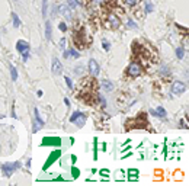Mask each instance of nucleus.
I'll return each instance as SVG.
<instances>
[{
  "label": "nucleus",
  "instance_id": "obj_11",
  "mask_svg": "<svg viewBox=\"0 0 189 186\" xmlns=\"http://www.w3.org/2000/svg\"><path fill=\"white\" fill-rule=\"evenodd\" d=\"M16 50H18L19 53L26 51V50H29V44H28L26 41H23V39H19V41L16 42Z\"/></svg>",
  "mask_w": 189,
  "mask_h": 186
},
{
  "label": "nucleus",
  "instance_id": "obj_17",
  "mask_svg": "<svg viewBox=\"0 0 189 186\" xmlns=\"http://www.w3.org/2000/svg\"><path fill=\"white\" fill-rule=\"evenodd\" d=\"M70 173H72V177H73V179H77V177L80 176V169L76 167V166H73L72 169H70Z\"/></svg>",
  "mask_w": 189,
  "mask_h": 186
},
{
  "label": "nucleus",
  "instance_id": "obj_26",
  "mask_svg": "<svg viewBox=\"0 0 189 186\" xmlns=\"http://www.w3.org/2000/svg\"><path fill=\"white\" fill-rule=\"evenodd\" d=\"M144 9H146V12H147V13H150V12H153V9H154V7H153V5H151L150 2H146Z\"/></svg>",
  "mask_w": 189,
  "mask_h": 186
},
{
  "label": "nucleus",
  "instance_id": "obj_37",
  "mask_svg": "<svg viewBox=\"0 0 189 186\" xmlns=\"http://www.w3.org/2000/svg\"><path fill=\"white\" fill-rule=\"evenodd\" d=\"M180 125H182L183 128H188V125H186V121H185V119H182V121H180Z\"/></svg>",
  "mask_w": 189,
  "mask_h": 186
},
{
  "label": "nucleus",
  "instance_id": "obj_21",
  "mask_svg": "<svg viewBox=\"0 0 189 186\" xmlns=\"http://www.w3.org/2000/svg\"><path fill=\"white\" fill-rule=\"evenodd\" d=\"M47 12H48V2L47 0H42V16H47Z\"/></svg>",
  "mask_w": 189,
  "mask_h": 186
},
{
  "label": "nucleus",
  "instance_id": "obj_28",
  "mask_svg": "<svg viewBox=\"0 0 189 186\" xmlns=\"http://www.w3.org/2000/svg\"><path fill=\"white\" fill-rule=\"evenodd\" d=\"M106 2H108V0H92V3L96 5V6H102V5H105Z\"/></svg>",
  "mask_w": 189,
  "mask_h": 186
},
{
  "label": "nucleus",
  "instance_id": "obj_23",
  "mask_svg": "<svg viewBox=\"0 0 189 186\" xmlns=\"http://www.w3.org/2000/svg\"><path fill=\"white\" fill-rule=\"evenodd\" d=\"M160 73H161L163 76H169V74H170V68H169L167 65H163L161 70H160Z\"/></svg>",
  "mask_w": 189,
  "mask_h": 186
},
{
  "label": "nucleus",
  "instance_id": "obj_6",
  "mask_svg": "<svg viewBox=\"0 0 189 186\" xmlns=\"http://www.w3.org/2000/svg\"><path fill=\"white\" fill-rule=\"evenodd\" d=\"M108 22H109V28H112V29H118L119 28V25H121V20H119V18H118L115 13H109L108 15Z\"/></svg>",
  "mask_w": 189,
  "mask_h": 186
},
{
  "label": "nucleus",
  "instance_id": "obj_15",
  "mask_svg": "<svg viewBox=\"0 0 189 186\" xmlns=\"http://www.w3.org/2000/svg\"><path fill=\"white\" fill-rule=\"evenodd\" d=\"M102 89H103L105 92H112V90H113V84H112L111 82H108V80H103V82H102Z\"/></svg>",
  "mask_w": 189,
  "mask_h": 186
},
{
  "label": "nucleus",
  "instance_id": "obj_7",
  "mask_svg": "<svg viewBox=\"0 0 189 186\" xmlns=\"http://www.w3.org/2000/svg\"><path fill=\"white\" fill-rule=\"evenodd\" d=\"M185 89H186V86H185L183 82H173V84H172V93L173 95H182V93L185 92Z\"/></svg>",
  "mask_w": 189,
  "mask_h": 186
},
{
  "label": "nucleus",
  "instance_id": "obj_25",
  "mask_svg": "<svg viewBox=\"0 0 189 186\" xmlns=\"http://www.w3.org/2000/svg\"><path fill=\"white\" fill-rule=\"evenodd\" d=\"M99 175H101L103 179H106V177H109V170H108V169H101V170H99Z\"/></svg>",
  "mask_w": 189,
  "mask_h": 186
},
{
  "label": "nucleus",
  "instance_id": "obj_32",
  "mask_svg": "<svg viewBox=\"0 0 189 186\" xmlns=\"http://www.w3.org/2000/svg\"><path fill=\"white\" fill-rule=\"evenodd\" d=\"M58 29L64 32V31H67V25H65L64 22H61V23H58Z\"/></svg>",
  "mask_w": 189,
  "mask_h": 186
},
{
  "label": "nucleus",
  "instance_id": "obj_41",
  "mask_svg": "<svg viewBox=\"0 0 189 186\" xmlns=\"http://www.w3.org/2000/svg\"><path fill=\"white\" fill-rule=\"evenodd\" d=\"M70 55H68V51H64V58H68Z\"/></svg>",
  "mask_w": 189,
  "mask_h": 186
},
{
  "label": "nucleus",
  "instance_id": "obj_5",
  "mask_svg": "<svg viewBox=\"0 0 189 186\" xmlns=\"http://www.w3.org/2000/svg\"><path fill=\"white\" fill-rule=\"evenodd\" d=\"M127 73H128V76H131V77H138L141 73H143V67H141V64L140 63H131L130 65H128V70H127Z\"/></svg>",
  "mask_w": 189,
  "mask_h": 186
},
{
  "label": "nucleus",
  "instance_id": "obj_31",
  "mask_svg": "<svg viewBox=\"0 0 189 186\" xmlns=\"http://www.w3.org/2000/svg\"><path fill=\"white\" fill-rule=\"evenodd\" d=\"M22 58H23V61H28V58H29V50L22 53Z\"/></svg>",
  "mask_w": 189,
  "mask_h": 186
},
{
  "label": "nucleus",
  "instance_id": "obj_12",
  "mask_svg": "<svg viewBox=\"0 0 189 186\" xmlns=\"http://www.w3.org/2000/svg\"><path fill=\"white\" fill-rule=\"evenodd\" d=\"M58 10H60V13H61V15H64L67 19H72V13H70V9H68L65 5L58 6Z\"/></svg>",
  "mask_w": 189,
  "mask_h": 186
},
{
  "label": "nucleus",
  "instance_id": "obj_16",
  "mask_svg": "<svg viewBox=\"0 0 189 186\" xmlns=\"http://www.w3.org/2000/svg\"><path fill=\"white\" fill-rule=\"evenodd\" d=\"M93 160H98V138H93Z\"/></svg>",
  "mask_w": 189,
  "mask_h": 186
},
{
  "label": "nucleus",
  "instance_id": "obj_19",
  "mask_svg": "<svg viewBox=\"0 0 189 186\" xmlns=\"http://www.w3.org/2000/svg\"><path fill=\"white\" fill-rule=\"evenodd\" d=\"M183 55H185V48H183V46H178V48H176V57L179 60H182Z\"/></svg>",
  "mask_w": 189,
  "mask_h": 186
},
{
  "label": "nucleus",
  "instance_id": "obj_20",
  "mask_svg": "<svg viewBox=\"0 0 189 186\" xmlns=\"http://www.w3.org/2000/svg\"><path fill=\"white\" fill-rule=\"evenodd\" d=\"M34 113H35V121L39 124V127H44V121L41 119V116H39V111H38V109H35V111H34Z\"/></svg>",
  "mask_w": 189,
  "mask_h": 186
},
{
  "label": "nucleus",
  "instance_id": "obj_35",
  "mask_svg": "<svg viewBox=\"0 0 189 186\" xmlns=\"http://www.w3.org/2000/svg\"><path fill=\"white\" fill-rule=\"evenodd\" d=\"M70 160H72V161H73V164H74V163L77 161V156H74V154H72V156H70Z\"/></svg>",
  "mask_w": 189,
  "mask_h": 186
},
{
  "label": "nucleus",
  "instance_id": "obj_33",
  "mask_svg": "<svg viewBox=\"0 0 189 186\" xmlns=\"http://www.w3.org/2000/svg\"><path fill=\"white\" fill-rule=\"evenodd\" d=\"M125 2V5H128V6H135L137 5V0H124Z\"/></svg>",
  "mask_w": 189,
  "mask_h": 186
},
{
  "label": "nucleus",
  "instance_id": "obj_14",
  "mask_svg": "<svg viewBox=\"0 0 189 186\" xmlns=\"http://www.w3.org/2000/svg\"><path fill=\"white\" fill-rule=\"evenodd\" d=\"M51 34H53L51 22H45V38H47V39H51Z\"/></svg>",
  "mask_w": 189,
  "mask_h": 186
},
{
  "label": "nucleus",
  "instance_id": "obj_1",
  "mask_svg": "<svg viewBox=\"0 0 189 186\" xmlns=\"http://www.w3.org/2000/svg\"><path fill=\"white\" fill-rule=\"evenodd\" d=\"M86 121H87V116H86L83 112H80V111H74V112L72 113V116H70V122L74 124V125H77L79 128H82V127L86 124Z\"/></svg>",
  "mask_w": 189,
  "mask_h": 186
},
{
  "label": "nucleus",
  "instance_id": "obj_36",
  "mask_svg": "<svg viewBox=\"0 0 189 186\" xmlns=\"http://www.w3.org/2000/svg\"><path fill=\"white\" fill-rule=\"evenodd\" d=\"M42 95H44L42 90H38V92H36V96H38V98H42Z\"/></svg>",
  "mask_w": 189,
  "mask_h": 186
},
{
  "label": "nucleus",
  "instance_id": "obj_8",
  "mask_svg": "<svg viewBox=\"0 0 189 186\" xmlns=\"http://www.w3.org/2000/svg\"><path fill=\"white\" fill-rule=\"evenodd\" d=\"M51 70H53V73L54 74H61L63 73V65H61V63H60V60L58 58H53V63H51Z\"/></svg>",
  "mask_w": 189,
  "mask_h": 186
},
{
  "label": "nucleus",
  "instance_id": "obj_22",
  "mask_svg": "<svg viewBox=\"0 0 189 186\" xmlns=\"http://www.w3.org/2000/svg\"><path fill=\"white\" fill-rule=\"evenodd\" d=\"M10 74H12V80L16 82V79H18V71H16V67H15V65H10Z\"/></svg>",
  "mask_w": 189,
  "mask_h": 186
},
{
  "label": "nucleus",
  "instance_id": "obj_13",
  "mask_svg": "<svg viewBox=\"0 0 189 186\" xmlns=\"http://www.w3.org/2000/svg\"><path fill=\"white\" fill-rule=\"evenodd\" d=\"M138 173H140L138 169H130V170H128V175H130L128 179H130V180H134V182L138 180Z\"/></svg>",
  "mask_w": 189,
  "mask_h": 186
},
{
  "label": "nucleus",
  "instance_id": "obj_40",
  "mask_svg": "<svg viewBox=\"0 0 189 186\" xmlns=\"http://www.w3.org/2000/svg\"><path fill=\"white\" fill-rule=\"evenodd\" d=\"M130 148H131V147H124V148H122V151H121V153H125V151H128V150H130Z\"/></svg>",
  "mask_w": 189,
  "mask_h": 186
},
{
  "label": "nucleus",
  "instance_id": "obj_18",
  "mask_svg": "<svg viewBox=\"0 0 189 186\" xmlns=\"http://www.w3.org/2000/svg\"><path fill=\"white\" fill-rule=\"evenodd\" d=\"M12 19H13V26L15 28H19L20 26V19L16 13H12Z\"/></svg>",
  "mask_w": 189,
  "mask_h": 186
},
{
  "label": "nucleus",
  "instance_id": "obj_4",
  "mask_svg": "<svg viewBox=\"0 0 189 186\" xmlns=\"http://www.w3.org/2000/svg\"><path fill=\"white\" fill-rule=\"evenodd\" d=\"M63 140L60 137H44L41 141V147H60Z\"/></svg>",
  "mask_w": 189,
  "mask_h": 186
},
{
  "label": "nucleus",
  "instance_id": "obj_30",
  "mask_svg": "<svg viewBox=\"0 0 189 186\" xmlns=\"http://www.w3.org/2000/svg\"><path fill=\"white\" fill-rule=\"evenodd\" d=\"M127 25H128V28H132V29H137V25H135V22H134V20H131V19H128V22H127Z\"/></svg>",
  "mask_w": 189,
  "mask_h": 186
},
{
  "label": "nucleus",
  "instance_id": "obj_10",
  "mask_svg": "<svg viewBox=\"0 0 189 186\" xmlns=\"http://www.w3.org/2000/svg\"><path fill=\"white\" fill-rule=\"evenodd\" d=\"M150 113H151V115H154V116H159V118H166V115H167L163 106H157V108H156V111H154V109H151V111H150Z\"/></svg>",
  "mask_w": 189,
  "mask_h": 186
},
{
  "label": "nucleus",
  "instance_id": "obj_27",
  "mask_svg": "<svg viewBox=\"0 0 189 186\" xmlns=\"http://www.w3.org/2000/svg\"><path fill=\"white\" fill-rule=\"evenodd\" d=\"M64 80H65V83H67V86H68V89H74V84H73V82H72V79L70 77H64Z\"/></svg>",
  "mask_w": 189,
  "mask_h": 186
},
{
  "label": "nucleus",
  "instance_id": "obj_2",
  "mask_svg": "<svg viewBox=\"0 0 189 186\" xmlns=\"http://www.w3.org/2000/svg\"><path fill=\"white\" fill-rule=\"evenodd\" d=\"M20 167V161H12V163H5L2 166V172L6 177H10Z\"/></svg>",
  "mask_w": 189,
  "mask_h": 186
},
{
  "label": "nucleus",
  "instance_id": "obj_38",
  "mask_svg": "<svg viewBox=\"0 0 189 186\" xmlns=\"http://www.w3.org/2000/svg\"><path fill=\"white\" fill-rule=\"evenodd\" d=\"M64 103H65V106H70V100H68V99H67V98H65V99H64Z\"/></svg>",
  "mask_w": 189,
  "mask_h": 186
},
{
  "label": "nucleus",
  "instance_id": "obj_29",
  "mask_svg": "<svg viewBox=\"0 0 189 186\" xmlns=\"http://www.w3.org/2000/svg\"><path fill=\"white\" fill-rule=\"evenodd\" d=\"M102 45H103V50H105V51H109V48H111V44H109L106 39H103V41H102Z\"/></svg>",
  "mask_w": 189,
  "mask_h": 186
},
{
  "label": "nucleus",
  "instance_id": "obj_9",
  "mask_svg": "<svg viewBox=\"0 0 189 186\" xmlns=\"http://www.w3.org/2000/svg\"><path fill=\"white\" fill-rule=\"evenodd\" d=\"M89 70H90V73L93 76H98L99 74V64L96 63V60H93V58L89 60Z\"/></svg>",
  "mask_w": 189,
  "mask_h": 186
},
{
  "label": "nucleus",
  "instance_id": "obj_24",
  "mask_svg": "<svg viewBox=\"0 0 189 186\" xmlns=\"http://www.w3.org/2000/svg\"><path fill=\"white\" fill-rule=\"evenodd\" d=\"M68 55H72V57H74V58H79V57H80L79 51H76L74 48H70V50H68Z\"/></svg>",
  "mask_w": 189,
  "mask_h": 186
},
{
  "label": "nucleus",
  "instance_id": "obj_39",
  "mask_svg": "<svg viewBox=\"0 0 189 186\" xmlns=\"http://www.w3.org/2000/svg\"><path fill=\"white\" fill-rule=\"evenodd\" d=\"M102 151H106V143L102 144Z\"/></svg>",
  "mask_w": 189,
  "mask_h": 186
},
{
  "label": "nucleus",
  "instance_id": "obj_34",
  "mask_svg": "<svg viewBox=\"0 0 189 186\" xmlns=\"http://www.w3.org/2000/svg\"><path fill=\"white\" fill-rule=\"evenodd\" d=\"M60 48H61V50H64V48H65V39H64V38H63V39H60Z\"/></svg>",
  "mask_w": 189,
  "mask_h": 186
},
{
  "label": "nucleus",
  "instance_id": "obj_3",
  "mask_svg": "<svg viewBox=\"0 0 189 186\" xmlns=\"http://www.w3.org/2000/svg\"><path fill=\"white\" fill-rule=\"evenodd\" d=\"M61 153H63V151H61V150H58V148H57V150H54V151H51V154L48 156V158H47V161H45V164L42 166V170H44V172H45V170H48V169L54 164V163H55V161L61 157Z\"/></svg>",
  "mask_w": 189,
  "mask_h": 186
}]
</instances>
